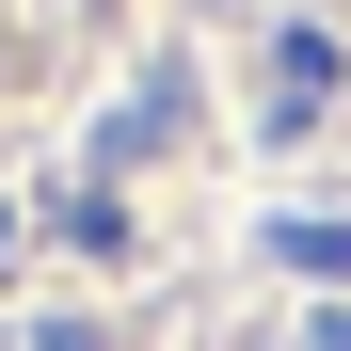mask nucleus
Returning <instances> with one entry per match:
<instances>
[{"instance_id":"f257e3e1","label":"nucleus","mask_w":351,"mask_h":351,"mask_svg":"<svg viewBox=\"0 0 351 351\" xmlns=\"http://www.w3.org/2000/svg\"><path fill=\"white\" fill-rule=\"evenodd\" d=\"M319 96H335V48H319V32H287V48H271V128H304Z\"/></svg>"},{"instance_id":"f03ea898","label":"nucleus","mask_w":351,"mask_h":351,"mask_svg":"<svg viewBox=\"0 0 351 351\" xmlns=\"http://www.w3.org/2000/svg\"><path fill=\"white\" fill-rule=\"evenodd\" d=\"M271 271H319V287H351V223H271Z\"/></svg>"},{"instance_id":"7ed1b4c3","label":"nucleus","mask_w":351,"mask_h":351,"mask_svg":"<svg viewBox=\"0 0 351 351\" xmlns=\"http://www.w3.org/2000/svg\"><path fill=\"white\" fill-rule=\"evenodd\" d=\"M319 351H351V304H335V319H319Z\"/></svg>"},{"instance_id":"20e7f679","label":"nucleus","mask_w":351,"mask_h":351,"mask_svg":"<svg viewBox=\"0 0 351 351\" xmlns=\"http://www.w3.org/2000/svg\"><path fill=\"white\" fill-rule=\"evenodd\" d=\"M0 256H16V208H0Z\"/></svg>"}]
</instances>
